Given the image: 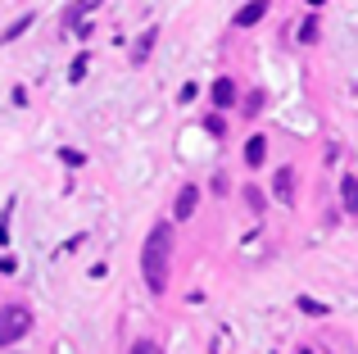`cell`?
Segmentation results:
<instances>
[{"instance_id": "obj_1", "label": "cell", "mask_w": 358, "mask_h": 354, "mask_svg": "<svg viewBox=\"0 0 358 354\" xmlns=\"http://www.w3.org/2000/svg\"><path fill=\"white\" fill-rule=\"evenodd\" d=\"M168 264H173V222H155L145 236V250H141V273L155 295L168 291Z\"/></svg>"}, {"instance_id": "obj_2", "label": "cell", "mask_w": 358, "mask_h": 354, "mask_svg": "<svg viewBox=\"0 0 358 354\" xmlns=\"http://www.w3.org/2000/svg\"><path fill=\"white\" fill-rule=\"evenodd\" d=\"M27 332H32V309L27 304H5L0 309V350L18 346Z\"/></svg>"}, {"instance_id": "obj_3", "label": "cell", "mask_w": 358, "mask_h": 354, "mask_svg": "<svg viewBox=\"0 0 358 354\" xmlns=\"http://www.w3.org/2000/svg\"><path fill=\"white\" fill-rule=\"evenodd\" d=\"M209 100H213V109H231V105H236V82L218 78V82H213V91H209Z\"/></svg>"}, {"instance_id": "obj_4", "label": "cell", "mask_w": 358, "mask_h": 354, "mask_svg": "<svg viewBox=\"0 0 358 354\" xmlns=\"http://www.w3.org/2000/svg\"><path fill=\"white\" fill-rule=\"evenodd\" d=\"M195 204H200V186H182V191H177V204H173V218H191Z\"/></svg>"}, {"instance_id": "obj_5", "label": "cell", "mask_w": 358, "mask_h": 354, "mask_svg": "<svg viewBox=\"0 0 358 354\" xmlns=\"http://www.w3.org/2000/svg\"><path fill=\"white\" fill-rule=\"evenodd\" d=\"M263 14H268V0H250V5H245L241 14H236V27H254Z\"/></svg>"}, {"instance_id": "obj_6", "label": "cell", "mask_w": 358, "mask_h": 354, "mask_svg": "<svg viewBox=\"0 0 358 354\" xmlns=\"http://www.w3.org/2000/svg\"><path fill=\"white\" fill-rule=\"evenodd\" d=\"M263 160H268V141H263V136H250V141H245V164L259 169Z\"/></svg>"}, {"instance_id": "obj_7", "label": "cell", "mask_w": 358, "mask_h": 354, "mask_svg": "<svg viewBox=\"0 0 358 354\" xmlns=\"http://www.w3.org/2000/svg\"><path fill=\"white\" fill-rule=\"evenodd\" d=\"M155 36H159V32H155V27H150V32H141V41L131 45V64H136V69H141V64L150 59V50H155Z\"/></svg>"}, {"instance_id": "obj_8", "label": "cell", "mask_w": 358, "mask_h": 354, "mask_svg": "<svg viewBox=\"0 0 358 354\" xmlns=\"http://www.w3.org/2000/svg\"><path fill=\"white\" fill-rule=\"evenodd\" d=\"M272 191H277V200H295V173H290V169H281L277 173V182H272Z\"/></svg>"}, {"instance_id": "obj_9", "label": "cell", "mask_w": 358, "mask_h": 354, "mask_svg": "<svg viewBox=\"0 0 358 354\" xmlns=\"http://www.w3.org/2000/svg\"><path fill=\"white\" fill-rule=\"evenodd\" d=\"M341 200H345V213H358V177L341 182Z\"/></svg>"}, {"instance_id": "obj_10", "label": "cell", "mask_w": 358, "mask_h": 354, "mask_svg": "<svg viewBox=\"0 0 358 354\" xmlns=\"http://www.w3.org/2000/svg\"><path fill=\"white\" fill-rule=\"evenodd\" d=\"M27 27H32V14H23V18H14V23H9V27H5V32H0V45H5V41H18V36H23V32H27Z\"/></svg>"}, {"instance_id": "obj_11", "label": "cell", "mask_w": 358, "mask_h": 354, "mask_svg": "<svg viewBox=\"0 0 358 354\" xmlns=\"http://www.w3.org/2000/svg\"><path fill=\"white\" fill-rule=\"evenodd\" d=\"M317 36H322V27H317V18H304V23H299V41H304V45H313Z\"/></svg>"}, {"instance_id": "obj_12", "label": "cell", "mask_w": 358, "mask_h": 354, "mask_svg": "<svg viewBox=\"0 0 358 354\" xmlns=\"http://www.w3.org/2000/svg\"><path fill=\"white\" fill-rule=\"evenodd\" d=\"M87 69H91V59H87V55H78V59H73V73H69V78H73V82H82V78H87Z\"/></svg>"}, {"instance_id": "obj_13", "label": "cell", "mask_w": 358, "mask_h": 354, "mask_svg": "<svg viewBox=\"0 0 358 354\" xmlns=\"http://www.w3.org/2000/svg\"><path fill=\"white\" fill-rule=\"evenodd\" d=\"M245 114H259V109H263V91H250V96H245Z\"/></svg>"}, {"instance_id": "obj_14", "label": "cell", "mask_w": 358, "mask_h": 354, "mask_svg": "<svg viewBox=\"0 0 358 354\" xmlns=\"http://www.w3.org/2000/svg\"><path fill=\"white\" fill-rule=\"evenodd\" d=\"M204 127H209V136H222V132H227V123H222V114H209V118H204Z\"/></svg>"}, {"instance_id": "obj_15", "label": "cell", "mask_w": 358, "mask_h": 354, "mask_svg": "<svg viewBox=\"0 0 358 354\" xmlns=\"http://www.w3.org/2000/svg\"><path fill=\"white\" fill-rule=\"evenodd\" d=\"M131 354H164V350H159L155 341H136V346H131Z\"/></svg>"}, {"instance_id": "obj_16", "label": "cell", "mask_w": 358, "mask_h": 354, "mask_svg": "<svg viewBox=\"0 0 358 354\" xmlns=\"http://www.w3.org/2000/svg\"><path fill=\"white\" fill-rule=\"evenodd\" d=\"M245 200H250V209H254V213H259V209H263V195H259V191H254V186H245Z\"/></svg>"}, {"instance_id": "obj_17", "label": "cell", "mask_w": 358, "mask_h": 354, "mask_svg": "<svg viewBox=\"0 0 358 354\" xmlns=\"http://www.w3.org/2000/svg\"><path fill=\"white\" fill-rule=\"evenodd\" d=\"M299 354H313V350H299Z\"/></svg>"}]
</instances>
